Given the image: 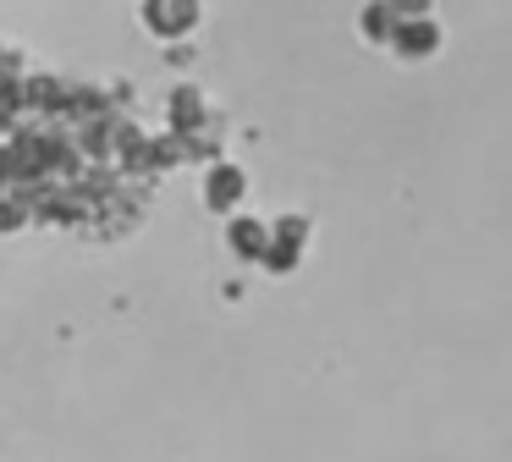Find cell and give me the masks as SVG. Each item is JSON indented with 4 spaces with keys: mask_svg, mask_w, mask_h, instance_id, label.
<instances>
[{
    "mask_svg": "<svg viewBox=\"0 0 512 462\" xmlns=\"http://www.w3.org/2000/svg\"><path fill=\"white\" fill-rule=\"evenodd\" d=\"M138 22H144L149 39L177 44L204 22V0H138Z\"/></svg>",
    "mask_w": 512,
    "mask_h": 462,
    "instance_id": "6da1fadb",
    "label": "cell"
},
{
    "mask_svg": "<svg viewBox=\"0 0 512 462\" xmlns=\"http://www.w3.org/2000/svg\"><path fill=\"white\" fill-rule=\"evenodd\" d=\"M199 204L210 209L215 220L237 215L248 204V171L237 160H210L204 165V182H199Z\"/></svg>",
    "mask_w": 512,
    "mask_h": 462,
    "instance_id": "7a4b0ae2",
    "label": "cell"
},
{
    "mask_svg": "<svg viewBox=\"0 0 512 462\" xmlns=\"http://www.w3.org/2000/svg\"><path fill=\"white\" fill-rule=\"evenodd\" d=\"M386 50L397 55L402 66H424V61H435V55L446 50V28L435 17H408V22H397V33H391Z\"/></svg>",
    "mask_w": 512,
    "mask_h": 462,
    "instance_id": "3957f363",
    "label": "cell"
},
{
    "mask_svg": "<svg viewBox=\"0 0 512 462\" xmlns=\"http://www.w3.org/2000/svg\"><path fill=\"white\" fill-rule=\"evenodd\" d=\"M221 242H226V253H232L237 264H259V253L270 248V220H265V215H248V209H237V215H226Z\"/></svg>",
    "mask_w": 512,
    "mask_h": 462,
    "instance_id": "277c9868",
    "label": "cell"
},
{
    "mask_svg": "<svg viewBox=\"0 0 512 462\" xmlns=\"http://www.w3.org/2000/svg\"><path fill=\"white\" fill-rule=\"evenodd\" d=\"M166 127L177 132V138H188V132L210 127V99H204L199 83H177L166 94Z\"/></svg>",
    "mask_w": 512,
    "mask_h": 462,
    "instance_id": "5b68a950",
    "label": "cell"
},
{
    "mask_svg": "<svg viewBox=\"0 0 512 462\" xmlns=\"http://www.w3.org/2000/svg\"><path fill=\"white\" fill-rule=\"evenodd\" d=\"M353 28H358V39H364L369 50H386L391 33H397V17H391L386 0H364V6H358V17H353Z\"/></svg>",
    "mask_w": 512,
    "mask_h": 462,
    "instance_id": "8992f818",
    "label": "cell"
},
{
    "mask_svg": "<svg viewBox=\"0 0 512 462\" xmlns=\"http://www.w3.org/2000/svg\"><path fill=\"white\" fill-rule=\"evenodd\" d=\"M270 242H281V248H309L314 242V215H303V209H287V215L270 220Z\"/></svg>",
    "mask_w": 512,
    "mask_h": 462,
    "instance_id": "52a82bcc",
    "label": "cell"
},
{
    "mask_svg": "<svg viewBox=\"0 0 512 462\" xmlns=\"http://www.w3.org/2000/svg\"><path fill=\"white\" fill-rule=\"evenodd\" d=\"M28 220H34L28 198H17V193H6V187H0V237H17V231H28Z\"/></svg>",
    "mask_w": 512,
    "mask_h": 462,
    "instance_id": "ba28073f",
    "label": "cell"
},
{
    "mask_svg": "<svg viewBox=\"0 0 512 462\" xmlns=\"http://www.w3.org/2000/svg\"><path fill=\"white\" fill-rule=\"evenodd\" d=\"M298 259H303L298 248H281V242H270V248L259 253V270L276 275V281H287V275H298Z\"/></svg>",
    "mask_w": 512,
    "mask_h": 462,
    "instance_id": "9c48e42d",
    "label": "cell"
},
{
    "mask_svg": "<svg viewBox=\"0 0 512 462\" xmlns=\"http://www.w3.org/2000/svg\"><path fill=\"white\" fill-rule=\"evenodd\" d=\"M391 6V17L397 22H408V17H435V0H386Z\"/></svg>",
    "mask_w": 512,
    "mask_h": 462,
    "instance_id": "30bf717a",
    "label": "cell"
},
{
    "mask_svg": "<svg viewBox=\"0 0 512 462\" xmlns=\"http://www.w3.org/2000/svg\"><path fill=\"white\" fill-rule=\"evenodd\" d=\"M6 176H12V154L0 149V187H6Z\"/></svg>",
    "mask_w": 512,
    "mask_h": 462,
    "instance_id": "8fae6325",
    "label": "cell"
}]
</instances>
